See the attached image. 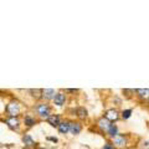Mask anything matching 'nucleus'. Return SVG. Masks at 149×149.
<instances>
[{
  "mask_svg": "<svg viewBox=\"0 0 149 149\" xmlns=\"http://www.w3.org/2000/svg\"><path fill=\"white\" fill-rule=\"evenodd\" d=\"M21 141H22V143H24L25 148H34V147L36 146V142L34 141V138H32L30 134H27V133L22 136Z\"/></svg>",
  "mask_w": 149,
  "mask_h": 149,
  "instance_id": "ddd939ff",
  "label": "nucleus"
},
{
  "mask_svg": "<svg viewBox=\"0 0 149 149\" xmlns=\"http://www.w3.org/2000/svg\"><path fill=\"white\" fill-rule=\"evenodd\" d=\"M47 141H51V142H54V143H57V138H56V137H47Z\"/></svg>",
  "mask_w": 149,
  "mask_h": 149,
  "instance_id": "412c9836",
  "label": "nucleus"
},
{
  "mask_svg": "<svg viewBox=\"0 0 149 149\" xmlns=\"http://www.w3.org/2000/svg\"><path fill=\"white\" fill-rule=\"evenodd\" d=\"M66 101H67V97L63 92H56V95H55L54 100H52L54 104L56 107H63L65 103H66Z\"/></svg>",
  "mask_w": 149,
  "mask_h": 149,
  "instance_id": "423d86ee",
  "label": "nucleus"
},
{
  "mask_svg": "<svg viewBox=\"0 0 149 149\" xmlns=\"http://www.w3.org/2000/svg\"><path fill=\"white\" fill-rule=\"evenodd\" d=\"M141 148H142V149H149V141H144V142H142Z\"/></svg>",
  "mask_w": 149,
  "mask_h": 149,
  "instance_id": "aec40b11",
  "label": "nucleus"
},
{
  "mask_svg": "<svg viewBox=\"0 0 149 149\" xmlns=\"http://www.w3.org/2000/svg\"><path fill=\"white\" fill-rule=\"evenodd\" d=\"M112 143H113V146L116 148H119V149H123L127 147V144H128V138L125 134H118L117 137H114L113 139H112Z\"/></svg>",
  "mask_w": 149,
  "mask_h": 149,
  "instance_id": "7ed1b4c3",
  "label": "nucleus"
},
{
  "mask_svg": "<svg viewBox=\"0 0 149 149\" xmlns=\"http://www.w3.org/2000/svg\"><path fill=\"white\" fill-rule=\"evenodd\" d=\"M46 122H47V123L51 125V127L57 128L58 125H60V123L62 122V119H61V116H60V114H56V113L54 114V113H52L47 119H46Z\"/></svg>",
  "mask_w": 149,
  "mask_h": 149,
  "instance_id": "1a4fd4ad",
  "label": "nucleus"
},
{
  "mask_svg": "<svg viewBox=\"0 0 149 149\" xmlns=\"http://www.w3.org/2000/svg\"><path fill=\"white\" fill-rule=\"evenodd\" d=\"M78 90H72V88H67V90H65V92H70V93H74L77 92Z\"/></svg>",
  "mask_w": 149,
  "mask_h": 149,
  "instance_id": "4be33fe9",
  "label": "nucleus"
},
{
  "mask_svg": "<svg viewBox=\"0 0 149 149\" xmlns=\"http://www.w3.org/2000/svg\"><path fill=\"white\" fill-rule=\"evenodd\" d=\"M29 93L31 95L32 98L35 100H41V95H42V90L41 88H32V90H29Z\"/></svg>",
  "mask_w": 149,
  "mask_h": 149,
  "instance_id": "f3484780",
  "label": "nucleus"
},
{
  "mask_svg": "<svg viewBox=\"0 0 149 149\" xmlns=\"http://www.w3.org/2000/svg\"><path fill=\"white\" fill-rule=\"evenodd\" d=\"M70 124H71V120H68V119L62 120V122L60 123V125L57 127L58 133L60 134H67L70 132Z\"/></svg>",
  "mask_w": 149,
  "mask_h": 149,
  "instance_id": "4468645a",
  "label": "nucleus"
},
{
  "mask_svg": "<svg viewBox=\"0 0 149 149\" xmlns=\"http://www.w3.org/2000/svg\"><path fill=\"white\" fill-rule=\"evenodd\" d=\"M102 149H116V147L113 146V143L112 142H106L103 144V147H102Z\"/></svg>",
  "mask_w": 149,
  "mask_h": 149,
  "instance_id": "6ab92c4d",
  "label": "nucleus"
},
{
  "mask_svg": "<svg viewBox=\"0 0 149 149\" xmlns=\"http://www.w3.org/2000/svg\"><path fill=\"white\" fill-rule=\"evenodd\" d=\"M111 125H112V123L104 117H101L98 120H97V127H98V129L102 133H107V130L109 129Z\"/></svg>",
  "mask_w": 149,
  "mask_h": 149,
  "instance_id": "0eeeda50",
  "label": "nucleus"
},
{
  "mask_svg": "<svg viewBox=\"0 0 149 149\" xmlns=\"http://www.w3.org/2000/svg\"><path fill=\"white\" fill-rule=\"evenodd\" d=\"M5 113L8 117H19L21 113V104L17 100H11L5 107Z\"/></svg>",
  "mask_w": 149,
  "mask_h": 149,
  "instance_id": "f03ea898",
  "label": "nucleus"
},
{
  "mask_svg": "<svg viewBox=\"0 0 149 149\" xmlns=\"http://www.w3.org/2000/svg\"><path fill=\"white\" fill-rule=\"evenodd\" d=\"M82 132V124L80 122H74L71 120V124H70V133L72 136H78Z\"/></svg>",
  "mask_w": 149,
  "mask_h": 149,
  "instance_id": "9b49d317",
  "label": "nucleus"
},
{
  "mask_svg": "<svg viewBox=\"0 0 149 149\" xmlns=\"http://www.w3.org/2000/svg\"><path fill=\"white\" fill-rule=\"evenodd\" d=\"M4 122H5V124H6L11 130H15V132H17V130L20 129L21 120L19 119V117H6Z\"/></svg>",
  "mask_w": 149,
  "mask_h": 149,
  "instance_id": "20e7f679",
  "label": "nucleus"
},
{
  "mask_svg": "<svg viewBox=\"0 0 149 149\" xmlns=\"http://www.w3.org/2000/svg\"><path fill=\"white\" fill-rule=\"evenodd\" d=\"M37 149H47V148H45V147H40V148H37Z\"/></svg>",
  "mask_w": 149,
  "mask_h": 149,
  "instance_id": "5701e85b",
  "label": "nucleus"
},
{
  "mask_svg": "<svg viewBox=\"0 0 149 149\" xmlns=\"http://www.w3.org/2000/svg\"><path fill=\"white\" fill-rule=\"evenodd\" d=\"M148 102H149V98H148Z\"/></svg>",
  "mask_w": 149,
  "mask_h": 149,
  "instance_id": "b1692460",
  "label": "nucleus"
},
{
  "mask_svg": "<svg viewBox=\"0 0 149 149\" xmlns=\"http://www.w3.org/2000/svg\"><path fill=\"white\" fill-rule=\"evenodd\" d=\"M132 113H133V109L132 108H127V109H123L120 112V117L123 119H129L132 117Z\"/></svg>",
  "mask_w": 149,
  "mask_h": 149,
  "instance_id": "a211bd4d",
  "label": "nucleus"
},
{
  "mask_svg": "<svg viewBox=\"0 0 149 149\" xmlns=\"http://www.w3.org/2000/svg\"><path fill=\"white\" fill-rule=\"evenodd\" d=\"M55 95H56V91L54 90V88H44V90H42V95H41V100H42L44 102L52 101Z\"/></svg>",
  "mask_w": 149,
  "mask_h": 149,
  "instance_id": "6e6552de",
  "label": "nucleus"
},
{
  "mask_svg": "<svg viewBox=\"0 0 149 149\" xmlns=\"http://www.w3.org/2000/svg\"><path fill=\"white\" fill-rule=\"evenodd\" d=\"M136 93H137V97L142 102L148 101V98H149V88H139V90H136Z\"/></svg>",
  "mask_w": 149,
  "mask_h": 149,
  "instance_id": "2eb2a0df",
  "label": "nucleus"
},
{
  "mask_svg": "<svg viewBox=\"0 0 149 149\" xmlns=\"http://www.w3.org/2000/svg\"><path fill=\"white\" fill-rule=\"evenodd\" d=\"M24 125L26 128H32V127H35V125L37 124V119L34 117V116H31V114H26L25 117H24Z\"/></svg>",
  "mask_w": 149,
  "mask_h": 149,
  "instance_id": "f8f14e48",
  "label": "nucleus"
},
{
  "mask_svg": "<svg viewBox=\"0 0 149 149\" xmlns=\"http://www.w3.org/2000/svg\"><path fill=\"white\" fill-rule=\"evenodd\" d=\"M34 111L41 119H47L52 114V109H51V106L49 104V102H44V101H40L37 103H35Z\"/></svg>",
  "mask_w": 149,
  "mask_h": 149,
  "instance_id": "f257e3e1",
  "label": "nucleus"
},
{
  "mask_svg": "<svg viewBox=\"0 0 149 149\" xmlns=\"http://www.w3.org/2000/svg\"><path fill=\"white\" fill-rule=\"evenodd\" d=\"M74 114H76V117H77L78 119L85 120V119H87V117H88V111H87L86 107L80 106V107H77V108L74 109Z\"/></svg>",
  "mask_w": 149,
  "mask_h": 149,
  "instance_id": "9d476101",
  "label": "nucleus"
},
{
  "mask_svg": "<svg viewBox=\"0 0 149 149\" xmlns=\"http://www.w3.org/2000/svg\"><path fill=\"white\" fill-rule=\"evenodd\" d=\"M107 137L108 138H111V139H113L114 137H117L118 134H119V129H118V127L116 124H112L111 127H109V129L107 130Z\"/></svg>",
  "mask_w": 149,
  "mask_h": 149,
  "instance_id": "dca6fc26",
  "label": "nucleus"
},
{
  "mask_svg": "<svg viewBox=\"0 0 149 149\" xmlns=\"http://www.w3.org/2000/svg\"><path fill=\"white\" fill-rule=\"evenodd\" d=\"M103 117L108 119L111 123H113V122H116V120L119 119L120 112H119L118 109H116V108H111V109H107V111L104 112V116H103Z\"/></svg>",
  "mask_w": 149,
  "mask_h": 149,
  "instance_id": "39448f33",
  "label": "nucleus"
}]
</instances>
